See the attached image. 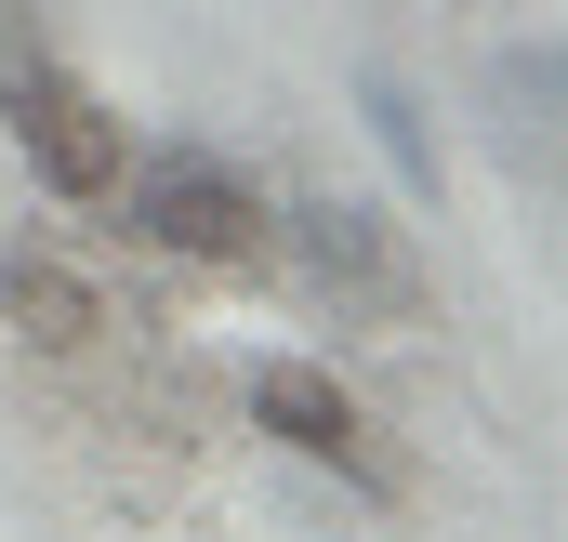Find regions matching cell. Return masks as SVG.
Here are the masks:
<instances>
[{
  "instance_id": "cell-1",
  "label": "cell",
  "mask_w": 568,
  "mask_h": 542,
  "mask_svg": "<svg viewBox=\"0 0 568 542\" xmlns=\"http://www.w3.org/2000/svg\"><path fill=\"white\" fill-rule=\"evenodd\" d=\"M106 212L133 225V252H159V265H199V278H265L278 265V199L199 133L133 145V172H120Z\"/></svg>"
},
{
  "instance_id": "cell-6",
  "label": "cell",
  "mask_w": 568,
  "mask_h": 542,
  "mask_svg": "<svg viewBox=\"0 0 568 542\" xmlns=\"http://www.w3.org/2000/svg\"><path fill=\"white\" fill-rule=\"evenodd\" d=\"M357 120H371V145H384V172L410 185V199H449V145H436V120H424V93L397 80V67H357Z\"/></svg>"
},
{
  "instance_id": "cell-5",
  "label": "cell",
  "mask_w": 568,
  "mask_h": 542,
  "mask_svg": "<svg viewBox=\"0 0 568 542\" xmlns=\"http://www.w3.org/2000/svg\"><path fill=\"white\" fill-rule=\"evenodd\" d=\"M0 331L40 344V358H93L106 344V291L53 252H0Z\"/></svg>"
},
{
  "instance_id": "cell-4",
  "label": "cell",
  "mask_w": 568,
  "mask_h": 542,
  "mask_svg": "<svg viewBox=\"0 0 568 542\" xmlns=\"http://www.w3.org/2000/svg\"><path fill=\"white\" fill-rule=\"evenodd\" d=\"M278 265H304L344 318H410L424 304V265H410V239H397V212H371V199H278Z\"/></svg>"
},
{
  "instance_id": "cell-3",
  "label": "cell",
  "mask_w": 568,
  "mask_h": 542,
  "mask_svg": "<svg viewBox=\"0 0 568 542\" xmlns=\"http://www.w3.org/2000/svg\"><path fill=\"white\" fill-rule=\"evenodd\" d=\"M239 410H252L265 450L317 463V476H344L357 503H410V463L384 450V423L357 410V384H344L331 358H252V371H239Z\"/></svg>"
},
{
  "instance_id": "cell-7",
  "label": "cell",
  "mask_w": 568,
  "mask_h": 542,
  "mask_svg": "<svg viewBox=\"0 0 568 542\" xmlns=\"http://www.w3.org/2000/svg\"><path fill=\"white\" fill-rule=\"evenodd\" d=\"M489 80H503V107H516V120H556V133H568V40H503V67H489Z\"/></svg>"
},
{
  "instance_id": "cell-2",
  "label": "cell",
  "mask_w": 568,
  "mask_h": 542,
  "mask_svg": "<svg viewBox=\"0 0 568 542\" xmlns=\"http://www.w3.org/2000/svg\"><path fill=\"white\" fill-rule=\"evenodd\" d=\"M0 133H13V159H27V185L67 199V212H106L120 172H133V120H120V107H106L53 40L0 53Z\"/></svg>"
}]
</instances>
